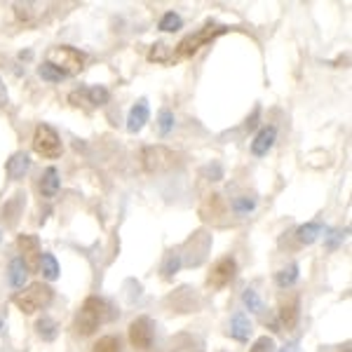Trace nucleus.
Returning a JSON list of instances; mask_svg holds the SVG:
<instances>
[{
    "mask_svg": "<svg viewBox=\"0 0 352 352\" xmlns=\"http://www.w3.org/2000/svg\"><path fill=\"white\" fill-rule=\"evenodd\" d=\"M113 317H116V312H113V308L104 298L89 296L76 315V333H80V336H92L96 329L101 324H106L109 320H113Z\"/></svg>",
    "mask_w": 352,
    "mask_h": 352,
    "instance_id": "obj_1",
    "label": "nucleus"
},
{
    "mask_svg": "<svg viewBox=\"0 0 352 352\" xmlns=\"http://www.w3.org/2000/svg\"><path fill=\"white\" fill-rule=\"evenodd\" d=\"M230 26H223V24H214V21H209L207 26H202L200 31L190 33V36H186L184 41L176 45V50L172 52V61H179V59H190V56H195L204 45L214 43L219 36H223V33H228Z\"/></svg>",
    "mask_w": 352,
    "mask_h": 352,
    "instance_id": "obj_2",
    "label": "nucleus"
},
{
    "mask_svg": "<svg viewBox=\"0 0 352 352\" xmlns=\"http://www.w3.org/2000/svg\"><path fill=\"white\" fill-rule=\"evenodd\" d=\"M52 298H54L52 287L43 285V282H33V285H28L24 292L14 294L12 303L24 312V315H33L36 310L47 308V305L52 303Z\"/></svg>",
    "mask_w": 352,
    "mask_h": 352,
    "instance_id": "obj_3",
    "label": "nucleus"
},
{
    "mask_svg": "<svg viewBox=\"0 0 352 352\" xmlns=\"http://www.w3.org/2000/svg\"><path fill=\"white\" fill-rule=\"evenodd\" d=\"M45 64L54 66L64 78L78 76L85 68V54L80 50L71 47V45H56V47H52L47 52V61H45Z\"/></svg>",
    "mask_w": 352,
    "mask_h": 352,
    "instance_id": "obj_4",
    "label": "nucleus"
},
{
    "mask_svg": "<svg viewBox=\"0 0 352 352\" xmlns=\"http://www.w3.org/2000/svg\"><path fill=\"white\" fill-rule=\"evenodd\" d=\"M33 151L38 155L47 157V160H54V157L61 155V139L59 134L54 132L50 124H38L36 127V134H33Z\"/></svg>",
    "mask_w": 352,
    "mask_h": 352,
    "instance_id": "obj_5",
    "label": "nucleus"
},
{
    "mask_svg": "<svg viewBox=\"0 0 352 352\" xmlns=\"http://www.w3.org/2000/svg\"><path fill=\"white\" fill-rule=\"evenodd\" d=\"M153 340H155V324H153L151 317H136L129 324V343L136 350H151Z\"/></svg>",
    "mask_w": 352,
    "mask_h": 352,
    "instance_id": "obj_6",
    "label": "nucleus"
},
{
    "mask_svg": "<svg viewBox=\"0 0 352 352\" xmlns=\"http://www.w3.org/2000/svg\"><path fill=\"white\" fill-rule=\"evenodd\" d=\"M235 272H237L235 258H232V256L221 258V261H217V263H214L212 272H209L207 285L212 287V289H223V287H228L230 282L235 280Z\"/></svg>",
    "mask_w": 352,
    "mask_h": 352,
    "instance_id": "obj_7",
    "label": "nucleus"
},
{
    "mask_svg": "<svg viewBox=\"0 0 352 352\" xmlns=\"http://www.w3.org/2000/svg\"><path fill=\"white\" fill-rule=\"evenodd\" d=\"M16 247L21 252V261H24L26 270H41V242H38L36 235H19L16 237Z\"/></svg>",
    "mask_w": 352,
    "mask_h": 352,
    "instance_id": "obj_8",
    "label": "nucleus"
},
{
    "mask_svg": "<svg viewBox=\"0 0 352 352\" xmlns=\"http://www.w3.org/2000/svg\"><path fill=\"white\" fill-rule=\"evenodd\" d=\"M172 164H174V153L162 148V146L144 151V167L148 169V172H160V169L172 167Z\"/></svg>",
    "mask_w": 352,
    "mask_h": 352,
    "instance_id": "obj_9",
    "label": "nucleus"
},
{
    "mask_svg": "<svg viewBox=\"0 0 352 352\" xmlns=\"http://www.w3.org/2000/svg\"><path fill=\"white\" fill-rule=\"evenodd\" d=\"M148 118H151V109H148V101L146 99H139L134 104V109L129 111V118H127V129L132 134L136 132H141L144 129V124L148 122Z\"/></svg>",
    "mask_w": 352,
    "mask_h": 352,
    "instance_id": "obj_10",
    "label": "nucleus"
},
{
    "mask_svg": "<svg viewBox=\"0 0 352 352\" xmlns=\"http://www.w3.org/2000/svg\"><path fill=\"white\" fill-rule=\"evenodd\" d=\"M275 139H277V129L272 127V124H265V127L256 134V139L252 141V153H254L256 157L265 155V153H268V151L272 148Z\"/></svg>",
    "mask_w": 352,
    "mask_h": 352,
    "instance_id": "obj_11",
    "label": "nucleus"
},
{
    "mask_svg": "<svg viewBox=\"0 0 352 352\" xmlns=\"http://www.w3.org/2000/svg\"><path fill=\"white\" fill-rule=\"evenodd\" d=\"M31 169V157L26 155V153H14L12 157L8 160V167H5V172L12 181H19L24 179V174Z\"/></svg>",
    "mask_w": 352,
    "mask_h": 352,
    "instance_id": "obj_12",
    "label": "nucleus"
},
{
    "mask_svg": "<svg viewBox=\"0 0 352 352\" xmlns=\"http://www.w3.org/2000/svg\"><path fill=\"white\" fill-rule=\"evenodd\" d=\"M59 172H56V167H47L41 176V192L43 197H54L56 192H59Z\"/></svg>",
    "mask_w": 352,
    "mask_h": 352,
    "instance_id": "obj_13",
    "label": "nucleus"
},
{
    "mask_svg": "<svg viewBox=\"0 0 352 352\" xmlns=\"http://www.w3.org/2000/svg\"><path fill=\"white\" fill-rule=\"evenodd\" d=\"M298 296H294V298H289L282 303V308H280V320H282V324H285V329H294L296 327V322H298Z\"/></svg>",
    "mask_w": 352,
    "mask_h": 352,
    "instance_id": "obj_14",
    "label": "nucleus"
},
{
    "mask_svg": "<svg viewBox=\"0 0 352 352\" xmlns=\"http://www.w3.org/2000/svg\"><path fill=\"white\" fill-rule=\"evenodd\" d=\"M322 232H324V226H322L320 221H310V223L300 226L296 230V237L300 244H312V242H317V237H320Z\"/></svg>",
    "mask_w": 352,
    "mask_h": 352,
    "instance_id": "obj_15",
    "label": "nucleus"
},
{
    "mask_svg": "<svg viewBox=\"0 0 352 352\" xmlns=\"http://www.w3.org/2000/svg\"><path fill=\"white\" fill-rule=\"evenodd\" d=\"M249 333H252V324H249V320L242 315V312H237V315L232 317L230 336L235 340H249Z\"/></svg>",
    "mask_w": 352,
    "mask_h": 352,
    "instance_id": "obj_16",
    "label": "nucleus"
},
{
    "mask_svg": "<svg viewBox=\"0 0 352 352\" xmlns=\"http://www.w3.org/2000/svg\"><path fill=\"white\" fill-rule=\"evenodd\" d=\"M26 277H28V270H26L24 261L21 258L10 261V285H12L14 289H21L26 282Z\"/></svg>",
    "mask_w": 352,
    "mask_h": 352,
    "instance_id": "obj_17",
    "label": "nucleus"
},
{
    "mask_svg": "<svg viewBox=\"0 0 352 352\" xmlns=\"http://www.w3.org/2000/svg\"><path fill=\"white\" fill-rule=\"evenodd\" d=\"M85 92H87V101H89V106H104V104H109V99H111L109 89L101 87V85H94V87H87V89H85Z\"/></svg>",
    "mask_w": 352,
    "mask_h": 352,
    "instance_id": "obj_18",
    "label": "nucleus"
},
{
    "mask_svg": "<svg viewBox=\"0 0 352 352\" xmlns=\"http://www.w3.org/2000/svg\"><path fill=\"white\" fill-rule=\"evenodd\" d=\"M36 331L38 336H41L43 340H54L56 338V324L52 317H41V320L36 322Z\"/></svg>",
    "mask_w": 352,
    "mask_h": 352,
    "instance_id": "obj_19",
    "label": "nucleus"
},
{
    "mask_svg": "<svg viewBox=\"0 0 352 352\" xmlns=\"http://www.w3.org/2000/svg\"><path fill=\"white\" fill-rule=\"evenodd\" d=\"M296 280H298V265H296V263H292V265H289V268L280 270V272H277V275H275L277 287H282V289L292 287Z\"/></svg>",
    "mask_w": 352,
    "mask_h": 352,
    "instance_id": "obj_20",
    "label": "nucleus"
},
{
    "mask_svg": "<svg viewBox=\"0 0 352 352\" xmlns=\"http://www.w3.org/2000/svg\"><path fill=\"white\" fill-rule=\"evenodd\" d=\"M151 61H157V64H172V52H169V45L164 43H155L153 50L148 52Z\"/></svg>",
    "mask_w": 352,
    "mask_h": 352,
    "instance_id": "obj_21",
    "label": "nucleus"
},
{
    "mask_svg": "<svg viewBox=\"0 0 352 352\" xmlns=\"http://www.w3.org/2000/svg\"><path fill=\"white\" fill-rule=\"evenodd\" d=\"M41 270L47 280H56V277H59V263H56V258L52 254H43L41 256Z\"/></svg>",
    "mask_w": 352,
    "mask_h": 352,
    "instance_id": "obj_22",
    "label": "nucleus"
},
{
    "mask_svg": "<svg viewBox=\"0 0 352 352\" xmlns=\"http://www.w3.org/2000/svg\"><path fill=\"white\" fill-rule=\"evenodd\" d=\"M92 352H122V348H120V338H116V336H104V338H99V340L94 343Z\"/></svg>",
    "mask_w": 352,
    "mask_h": 352,
    "instance_id": "obj_23",
    "label": "nucleus"
},
{
    "mask_svg": "<svg viewBox=\"0 0 352 352\" xmlns=\"http://www.w3.org/2000/svg\"><path fill=\"white\" fill-rule=\"evenodd\" d=\"M157 26H160V31H164V33H174L184 26V19H181L176 12H167V14H162V19Z\"/></svg>",
    "mask_w": 352,
    "mask_h": 352,
    "instance_id": "obj_24",
    "label": "nucleus"
},
{
    "mask_svg": "<svg viewBox=\"0 0 352 352\" xmlns=\"http://www.w3.org/2000/svg\"><path fill=\"white\" fill-rule=\"evenodd\" d=\"M157 127H160L162 136H167L169 132H172V129H174V113L167 111V109H162L160 118H157Z\"/></svg>",
    "mask_w": 352,
    "mask_h": 352,
    "instance_id": "obj_25",
    "label": "nucleus"
},
{
    "mask_svg": "<svg viewBox=\"0 0 352 352\" xmlns=\"http://www.w3.org/2000/svg\"><path fill=\"white\" fill-rule=\"evenodd\" d=\"M249 352H275V340H272V336H261L254 340Z\"/></svg>",
    "mask_w": 352,
    "mask_h": 352,
    "instance_id": "obj_26",
    "label": "nucleus"
},
{
    "mask_svg": "<svg viewBox=\"0 0 352 352\" xmlns=\"http://www.w3.org/2000/svg\"><path fill=\"white\" fill-rule=\"evenodd\" d=\"M38 73H41V78H43V80H47V82H61V80H64V76H61V73L56 71L54 66H50V64H43L41 68H38Z\"/></svg>",
    "mask_w": 352,
    "mask_h": 352,
    "instance_id": "obj_27",
    "label": "nucleus"
},
{
    "mask_svg": "<svg viewBox=\"0 0 352 352\" xmlns=\"http://www.w3.org/2000/svg\"><path fill=\"white\" fill-rule=\"evenodd\" d=\"M254 207H256L254 197H237V200L232 202V212H237V214H247V212H252Z\"/></svg>",
    "mask_w": 352,
    "mask_h": 352,
    "instance_id": "obj_28",
    "label": "nucleus"
},
{
    "mask_svg": "<svg viewBox=\"0 0 352 352\" xmlns=\"http://www.w3.org/2000/svg\"><path fill=\"white\" fill-rule=\"evenodd\" d=\"M242 300H244V305H247L249 310H261V298H258V294L254 292V289H247V292L242 294Z\"/></svg>",
    "mask_w": 352,
    "mask_h": 352,
    "instance_id": "obj_29",
    "label": "nucleus"
},
{
    "mask_svg": "<svg viewBox=\"0 0 352 352\" xmlns=\"http://www.w3.org/2000/svg\"><path fill=\"white\" fill-rule=\"evenodd\" d=\"M179 268H181V256H179V254H172V256H169L167 261H164L162 272H164V275H167V277H172L174 272L179 270Z\"/></svg>",
    "mask_w": 352,
    "mask_h": 352,
    "instance_id": "obj_30",
    "label": "nucleus"
},
{
    "mask_svg": "<svg viewBox=\"0 0 352 352\" xmlns=\"http://www.w3.org/2000/svg\"><path fill=\"white\" fill-rule=\"evenodd\" d=\"M340 240H343V235H340L338 230H331V232H329V242H327V247H329V249H333Z\"/></svg>",
    "mask_w": 352,
    "mask_h": 352,
    "instance_id": "obj_31",
    "label": "nucleus"
},
{
    "mask_svg": "<svg viewBox=\"0 0 352 352\" xmlns=\"http://www.w3.org/2000/svg\"><path fill=\"white\" fill-rule=\"evenodd\" d=\"M258 109H254V113H252V118H249V120H247V129H254V127H256V124H258Z\"/></svg>",
    "mask_w": 352,
    "mask_h": 352,
    "instance_id": "obj_32",
    "label": "nucleus"
},
{
    "mask_svg": "<svg viewBox=\"0 0 352 352\" xmlns=\"http://www.w3.org/2000/svg\"><path fill=\"white\" fill-rule=\"evenodd\" d=\"M5 104H8V92H5L3 80H0V106H5Z\"/></svg>",
    "mask_w": 352,
    "mask_h": 352,
    "instance_id": "obj_33",
    "label": "nucleus"
},
{
    "mask_svg": "<svg viewBox=\"0 0 352 352\" xmlns=\"http://www.w3.org/2000/svg\"><path fill=\"white\" fill-rule=\"evenodd\" d=\"M209 176H214L212 181H219L221 179V167H217V164H214V167H209Z\"/></svg>",
    "mask_w": 352,
    "mask_h": 352,
    "instance_id": "obj_34",
    "label": "nucleus"
},
{
    "mask_svg": "<svg viewBox=\"0 0 352 352\" xmlns=\"http://www.w3.org/2000/svg\"><path fill=\"white\" fill-rule=\"evenodd\" d=\"M282 352H296V343H289V345H285V348H282Z\"/></svg>",
    "mask_w": 352,
    "mask_h": 352,
    "instance_id": "obj_35",
    "label": "nucleus"
},
{
    "mask_svg": "<svg viewBox=\"0 0 352 352\" xmlns=\"http://www.w3.org/2000/svg\"><path fill=\"white\" fill-rule=\"evenodd\" d=\"M0 329H3V322H0Z\"/></svg>",
    "mask_w": 352,
    "mask_h": 352,
    "instance_id": "obj_36",
    "label": "nucleus"
}]
</instances>
